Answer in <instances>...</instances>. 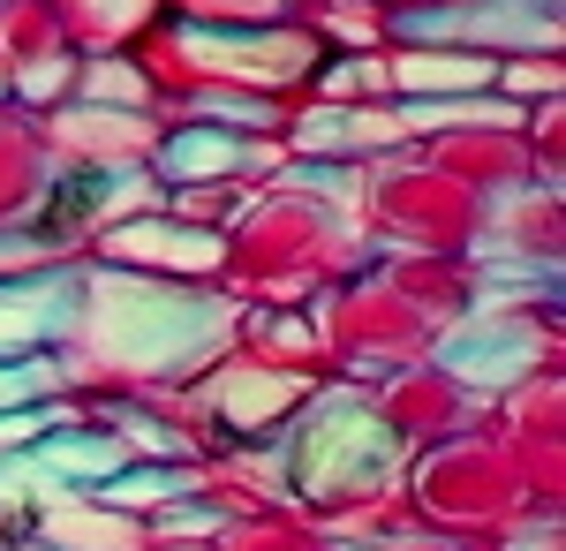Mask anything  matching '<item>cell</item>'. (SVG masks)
Here are the masks:
<instances>
[{"label": "cell", "instance_id": "7a4b0ae2", "mask_svg": "<svg viewBox=\"0 0 566 551\" xmlns=\"http://www.w3.org/2000/svg\"><path fill=\"white\" fill-rule=\"evenodd\" d=\"M386 430L370 424L363 408H348V401H333L317 424H310L303 454H295V468H303L310 491H340V484H355V476H370V468H386Z\"/></svg>", "mask_w": 566, "mask_h": 551}, {"label": "cell", "instance_id": "277c9868", "mask_svg": "<svg viewBox=\"0 0 566 551\" xmlns=\"http://www.w3.org/2000/svg\"><path fill=\"white\" fill-rule=\"evenodd\" d=\"M446 363H453L461 378L499 385V378H514V371L528 363V333H522V325H483V333H461V340H446Z\"/></svg>", "mask_w": 566, "mask_h": 551}, {"label": "cell", "instance_id": "5b68a950", "mask_svg": "<svg viewBox=\"0 0 566 551\" xmlns=\"http://www.w3.org/2000/svg\"><path fill=\"white\" fill-rule=\"evenodd\" d=\"M159 167L175 174H227L234 167V136H212V128H189V136H175V144H167V159H159Z\"/></svg>", "mask_w": 566, "mask_h": 551}, {"label": "cell", "instance_id": "52a82bcc", "mask_svg": "<svg viewBox=\"0 0 566 551\" xmlns=\"http://www.w3.org/2000/svg\"><path fill=\"white\" fill-rule=\"evenodd\" d=\"M491 61H469V53H431V61H400V84L408 91H453V84H483Z\"/></svg>", "mask_w": 566, "mask_h": 551}, {"label": "cell", "instance_id": "9c48e42d", "mask_svg": "<svg viewBox=\"0 0 566 551\" xmlns=\"http://www.w3.org/2000/svg\"><path fill=\"white\" fill-rule=\"evenodd\" d=\"M23 393H39V371H0V408L23 401Z\"/></svg>", "mask_w": 566, "mask_h": 551}, {"label": "cell", "instance_id": "8992f818", "mask_svg": "<svg viewBox=\"0 0 566 551\" xmlns=\"http://www.w3.org/2000/svg\"><path fill=\"white\" fill-rule=\"evenodd\" d=\"M408 31H469V39H552V15H423Z\"/></svg>", "mask_w": 566, "mask_h": 551}, {"label": "cell", "instance_id": "ba28073f", "mask_svg": "<svg viewBox=\"0 0 566 551\" xmlns=\"http://www.w3.org/2000/svg\"><path fill=\"white\" fill-rule=\"evenodd\" d=\"M45 468H84V476H114L122 468V446H98V438H53V446H39Z\"/></svg>", "mask_w": 566, "mask_h": 551}, {"label": "cell", "instance_id": "6da1fadb", "mask_svg": "<svg viewBox=\"0 0 566 551\" xmlns=\"http://www.w3.org/2000/svg\"><path fill=\"white\" fill-rule=\"evenodd\" d=\"M98 333H106V347H122L129 363H151V371H159V363H175V355H189V347H205V340L219 333V310L212 302L159 295V288L122 280V288H106Z\"/></svg>", "mask_w": 566, "mask_h": 551}, {"label": "cell", "instance_id": "3957f363", "mask_svg": "<svg viewBox=\"0 0 566 551\" xmlns=\"http://www.w3.org/2000/svg\"><path fill=\"white\" fill-rule=\"evenodd\" d=\"M76 302V280H23V288H0V347H23V340L53 333Z\"/></svg>", "mask_w": 566, "mask_h": 551}]
</instances>
